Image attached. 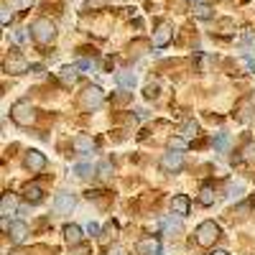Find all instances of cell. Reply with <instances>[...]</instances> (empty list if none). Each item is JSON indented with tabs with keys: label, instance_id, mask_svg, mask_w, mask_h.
<instances>
[{
	"label": "cell",
	"instance_id": "1",
	"mask_svg": "<svg viewBox=\"0 0 255 255\" xmlns=\"http://www.w3.org/2000/svg\"><path fill=\"white\" fill-rule=\"evenodd\" d=\"M31 33H33V38L38 41V44H51V41L56 38V26L49 18H38V20H33Z\"/></svg>",
	"mask_w": 255,
	"mask_h": 255
},
{
	"label": "cell",
	"instance_id": "2",
	"mask_svg": "<svg viewBox=\"0 0 255 255\" xmlns=\"http://www.w3.org/2000/svg\"><path fill=\"white\" fill-rule=\"evenodd\" d=\"M194 238H197V245L202 248H212L217 240H220V225L215 222H202L194 232Z\"/></svg>",
	"mask_w": 255,
	"mask_h": 255
},
{
	"label": "cell",
	"instance_id": "3",
	"mask_svg": "<svg viewBox=\"0 0 255 255\" xmlns=\"http://www.w3.org/2000/svg\"><path fill=\"white\" fill-rule=\"evenodd\" d=\"M10 118H13L18 125H33L36 110L31 108V102H15L13 108H10Z\"/></svg>",
	"mask_w": 255,
	"mask_h": 255
},
{
	"label": "cell",
	"instance_id": "4",
	"mask_svg": "<svg viewBox=\"0 0 255 255\" xmlns=\"http://www.w3.org/2000/svg\"><path fill=\"white\" fill-rule=\"evenodd\" d=\"M102 100H105V92H102V87H97V84H90V87L82 92V97H79L82 108H87V110H92V108H100V105H102Z\"/></svg>",
	"mask_w": 255,
	"mask_h": 255
},
{
	"label": "cell",
	"instance_id": "5",
	"mask_svg": "<svg viewBox=\"0 0 255 255\" xmlns=\"http://www.w3.org/2000/svg\"><path fill=\"white\" fill-rule=\"evenodd\" d=\"M171 38H174V26L168 23V20H161L158 28L153 31V46H156V49H161V46H166Z\"/></svg>",
	"mask_w": 255,
	"mask_h": 255
},
{
	"label": "cell",
	"instance_id": "6",
	"mask_svg": "<svg viewBox=\"0 0 255 255\" xmlns=\"http://www.w3.org/2000/svg\"><path fill=\"white\" fill-rule=\"evenodd\" d=\"M23 166L28 168L31 174H36V171H41V168L46 166V156L41 151H36V148H31V151L26 153V158H23Z\"/></svg>",
	"mask_w": 255,
	"mask_h": 255
},
{
	"label": "cell",
	"instance_id": "7",
	"mask_svg": "<svg viewBox=\"0 0 255 255\" xmlns=\"http://www.w3.org/2000/svg\"><path fill=\"white\" fill-rule=\"evenodd\" d=\"M72 209H74V197L69 194V191L56 194V199H54V212H56V215H69Z\"/></svg>",
	"mask_w": 255,
	"mask_h": 255
},
{
	"label": "cell",
	"instance_id": "8",
	"mask_svg": "<svg viewBox=\"0 0 255 255\" xmlns=\"http://www.w3.org/2000/svg\"><path fill=\"white\" fill-rule=\"evenodd\" d=\"M10 243H15V245H23L26 240H28V225L26 222H10Z\"/></svg>",
	"mask_w": 255,
	"mask_h": 255
},
{
	"label": "cell",
	"instance_id": "9",
	"mask_svg": "<svg viewBox=\"0 0 255 255\" xmlns=\"http://www.w3.org/2000/svg\"><path fill=\"white\" fill-rule=\"evenodd\" d=\"M161 166L166 168V171H179V168L184 166V153H179V151H168V153L161 158Z\"/></svg>",
	"mask_w": 255,
	"mask_h": 255
},
{
	"label": "cell",
	"instance_id": "10",
	"mask_svg": "<svg viewBox=\"0 0 255 255\" xmlns=\"http://www.w3.org/2000/svg\"><path fill=\"white\" fill-rule=\"evenodd\" d=\"M135 253L138 255H158L161 253V243L156 238H145V240H138L135 245Z\"/></svg>",
	"mask_w": 255,
	"mask_h": 255
},
{
	"label": "cell",
	"instance_id": "11",
	"mask_svg": "<svg viewBox=\"0 0 255 255\" xmlns=\"http://www.w3.org/2000/svg\"><path fill=\"white\" fill-rule=\"evenodd\" d=\"M189 207H191V202H189L186 194H176V197L171 199V209H174V215H179V217L189 215Z\"/></svg>",
	"mask_w": 255,
	"mask_h": 255
},
{
	"label": "cell",
	"instance_id": "12",
	"mask_svg": "<svg viewBox=\"0 0 255 255\" xmlns=\"http://www.w3.org/2000/svg\"><path fill=\"white\" fill-rule=\"evenodd\" d=\"M5 72H10V74H23V72H28V61L20 59V56H10V59L5 61Z\"/></svg>",
	"mask_w": 255,
	"mask_h": 255
},
{
	"label": "cell",
	"instance_id": "13",
	"mask_svg": "<svg viewBox=\"0 0 255 255\" xmlns=\"http://www.w3.org/2000/svg\"><path fill=\"white\" fill-rule=\"evenodd\" d=\"M64 240L69 245H79L82 243V227L79 225H64Z\"/></svg>",
	"mask_w": 255,
	"mask_h": 255
},
{
	"label": "cell",
	"instance_id": "14",
	"mask_svg": "<svg viewBox=\"0 0 255 255\" xmlns=\"http://www.w3.org/2000/svg\"><path fill=\"white\" fill-rule=\"evenodd\" d=\"M95 138H90V135H77L74 138V148H77V151L79 153H92L95 151Z\"/></svg>",
	"mask_w": 255,
	"mask_h": 255
},
{
	"label": "cell",
	"instance_id": "15",
	"mask_svg": "<svg viewBox=\"0 0 255 255\" xmlns=\"http://www.w3.org/2000/svg\"><path fill=\"white\" fill-rule=\"evenodd\" d=\"M23 197H26L31 204H38L41 199H44V191H41V186H36V184H28V186L23 189Z\"/></svg>",
	"mask_w": 255,
	"mask_h": 255
},
{
	"label": "cell",
	"instance_id": "16",
	"mask_svg": "<svg viewBox=\"0 0 255 255\" xmlns=\"http://www.w3.org/2000/svg\"><path fill=\"white\" fill-rule=\"evenodd\" d=\"M13 212H15V199H13V194H3V202H0V215L8 220Z\"/></svg>",
	"mask_w": 255,
	"mask_h": 255
},
{
	"label": "cell",
	"instance_id": "17",
	"mask_svg": "<svg viewBox=\"0 0 255 255\" xmlns=\"http://www.w3.org/2000/svg\"><path fill=\"white\" fill-rule=\"evenodd\" d=\"M59 77H61L64 84H74L77 82V64H74V67H61L59 69Z\"/></svg>",
	"mask_w": 255,
	"mask_h": 255
},
{
	"label": "cell",
	"instance_id": "18",
	"mask_svg": "<svg viewBox=\"0 0 255 255\" xmlns=\"http://www.w3.org/2000/svg\"><path fill=\"white\" fill-rule=\"evenodd\" d=\"M199 204H204V207L215 204V189H212V186H202L199 189Z\"/></svg>",
	"mask_w": 255,
	"mask_h": 255
},
{
	"label": "cell",
	"instance_id": "19",
	"mask_svg": "<svg viewBox=\"0 0 255 255\" xmlns=\"http://www.w3.org/2000/svg\"><path fill=\"white\" fill-rule=\"evenodd\" d=\"M197 133H199V123H197V120H189V123L181 125V138L189 140V138H194Z\"/></svg>",
	"mask_w": 255,
	"mask_h": 255
},
{
	"label": "cell",
	"instance_id": "20",
	"mask_svg": "<svg viewBox=\"0 0 255 255\" xmlns=\"http://www.w3.org/2000/svg\"><path fill=\"white\" fill-rule=\"evenodd\" d=\"M212 15V8L209 5H204V3H199V5H194V18H199V20H209Z\"/></svg>",
	"mask_w": 255,
	"mask_h": 255
},
{
	"label": "cell",
	"instance_id": "21",
	"mask_svg": "<svg viewBox=\"0 0 255 255\" xmlns=\"http://www.w3.org/2000/svg\"><path fill=\"white\" fill-rule=\"evenodd\" d=\"M118 84H120V87H133V84H135V74L133 72H120L118 74Z\"/></svg>",
	"mask_w": 255,
	"mask_h": 255
},
{
	"label": "cell",
	"instance_id": "22",
	"mask_svg": "<svg viewBox=\"0 0 255 255\" xmlns=\"http://www.w3.org/2000/svg\"><path fill=\"white\" fill-rule=\"evenodd\" d=\"M74 174H77L79 179H84V176L95 174V168H92V163H77V166H74Z\"/></svg>",
	"mask_w": 255,
	"mask_h": 255
},
{
	"label": "cell",
	"instance_id": "23",
	"mask_svg": "<svg viewBox=\"0 0 255 255\" xmlns=\"http://www.w3.org/2000/svg\"><path fill=\"white\" fill-rule=\"evenodd\" d=\"M105 5H110V0H84V8L87 10H100Z\"/></svg>",
	"mask_w": 255,
	"mask_h": 255
},
{
	"label": "cell",
	"instance_id": "24",
	"mask_svg": "<svg viewBox=\"0 0 255 255\" xmlns=\"http://www.w3.org/2000/svg\"><path fill=\"white\" fill-rule=\"evenodd\" d=\"M227 145H230V138H227L225 133H220V135L215 138V148H217L220 153H225V151H227Z\"/></svg>",
	"mask_w": 255,
	"mask_h": 255
},
{
	"label": "cell",
	"instance_id": "25",
	"mask_svg": "<svg viewBox=\"0 0 255 255\" xmlns=\"http://www.w3.org/2000/svg\"><path fill=\"white\" fill-rule=\"evenodd\" d=\"M168 148H171V151H184V148H186V138H181V135L171 138V140H168Z\"/></svg>",
	"mask_w": 255,
	"mask_h": 255
},
{
	"label": "cell",
	"instance_id": "26",
	"mask_svg": "<svg viewBox=\"0 0 255 255\" xmlns=\"http://www.w3.org/2000/svg\"><path fill=\"white\" fill-rule=\"evenodd\" d=\"M67 255H92V250H90L87 245H72Z\"/></svg>",
	"mask_w": 255,
	"mask_h": 255
},
{
	"label": "cell",
	"instance_id": "27",
	"mask_svg": "<svg viewBox=\"0 0 255 255\" xmlns=\"http://www.w3.org/2000/svg\"><path fill=\"white\" fill-rule=\"evenodd\" d=\"M243 161H255V143H248L243 148Z\"/></svg>",
	"mask_w": 255,
	"mask_h": 255
},
{
	"label": "cell",
	"instance_id": "28",
	"mask_svg": "<svg viewBox=\"0 0 255 255\" xmlns=\"http://www.w3.org/2000/svg\"><path fill=\"white\" fill-rule=\"evenodd\" d=\"M97 174H100L102 179H108V176L113 174V163H108V161H105V163H100V166H97Z\"/></svg>",
	"mask_w": 255,
	"mask_h": 255
},
{
	"label": "cell",
	"instance_id": "29",
	"mask_svg": "<svg viewBox=\"0 0 255 255\" xmlns=\"http://www.w3.org/2000/svg\"><path fill=\"white\" fill-rule=\"evenodd\" d=\"M77 69H84V72H95V61H90V59H79V61H77Z\"/></svg>",
	"mask_w": 255,
	"mask_h": 255
},
{
	"label": "cell",
	"instance_id": "30",
	"mask_svg": "<svg viewBox=\"0 0 255 255\" xmlns=\"http://www.w3.org/2000/svg\"><path fill=\"white\" fill-rule=\"evenodd\" d=\"M145 97H148V100H156V97H158V84H156V82L145 87Z\"/></svg>",
	"mask_w": 255,
	"mask_h": 255
},
{
	"label": "cell",
	"instance_id": "31",
	"mask_svg": "<svg viewBox=\"0 0 255 255\" xmlns=\"http://www.w3.org/2000/svg\"><path fill=\"white\" fill-rule=\"evenodd\" d=\"M10 20H13V10H10L8 5H3V26H8Z\"/></svg>",
	"mask_w": 255,
	"mask_h": 255
},
{
	"label": "cell",
	"instance_id": "32",
	"mask_svg": "<svg viewBox=\"0 0 255 255\" xmlns=\"http://www.w3.org/2000/svg\"><path fill=\"white\" fill-rule=\"evenodd\" d=\"M13 8L26 10V8H31V0H13Z\"/></svg>",
	"mask_w": 255,
	"mask_h": 255
},
{
	"label": "cell",
	"instance_id": "33",
	"mask_svg": "<svg viewBox=\"0 0 255 255\" xmlns=\"http://www.w3.org/2000/svg\"><path fill=\"white\" fill-rule=\"evenodd\" d=\"M243 67H245L248 72H255V59H250V56H243Z\"/></svg>",
	"mask_w": 255,
	"mask_h": 255
},
{
	"label": "cell",
	"instance_id": "34",
	"mask_svg": "<svg viewBox=\"0 0 255 255\" xmlns=\"http://www.w3.org/2000/svg\"><path fill=\"white\" fill-rule=\"evenodd\" d=\"M220 28H222V33H232L235 23H232V20H222V23H220Z\"/></svg>",
	"mask_w": 255,
	"mask_h": 255
},
{
	"label": "cell",
	"instance_id": "35",
	"mask_svg": "<svg viewBox=\"0 0 255 255\" xmlns=\"http://www.w3.org/2000/svg\"><path fill=\"white\" fill-rule=\"evenodd\" d=\"M28 38V33H26V28H18L15 31V41H18V44H23V41Z\"/></svg>",
	"mask_w": 255,
	"mask_h": 255
},
{
	"label": "cell",
	"instance_id": "36",
	"mask_svg": "<svg viewBox=\"0 0 255 255\" xmlns=\"http://www.w3.org/2000/svg\"><path fill=\"white\" fill-rule=\"evenodd\" d=\"M108 255H128V250H125V248H120V245H115V248H110V250H108Z\"/></svg>",
	"mask_w": 255,
	"mask_h": 255
},
{
	"label": "cell",
	"instance_id": "37",
	"mask_svg": "<svg viewBox=\"0 0 255 255\" xmlns=\"http://www.w3.org/2000/svg\"><path fill=\"white\" fill-rule=\"evenodd\" d=\"M87 232H90V235H100V225L97 222H90L87 225Z\"/></svg>",
	"mask_w": 255,
	"mask_h": 255
},
{
	"label": "cell",
	"instance_id": "38",
	"mask_svg": "<svg viewBox=\"0 0 255 255\" xmlns=\"http://www.w3.org/2000/svg\"><path fill=\"white\" fill-rule=\"evenodd\" d=\"M212 255H230V253H227V250H215Z\"/></svg>",
	"mask_w": 255,
	"mask_h": 255
},
{
	"label": "cell",
	"instance_id": "39",
	"mask_svg": "<svg viewBox=\"0 0 255 255\" xmlns=\"http://www.w3.org/2000/svg\"><path fill=\"white\" fill-rule=\"evenodd\" d=\"M189 3H197V0H189Z\"/></svg>",
	"mask_w": 255,
	"mask_h": 255
}]
</instances>
